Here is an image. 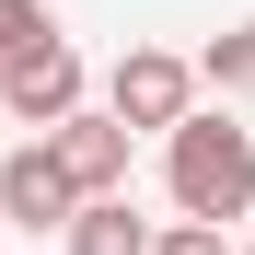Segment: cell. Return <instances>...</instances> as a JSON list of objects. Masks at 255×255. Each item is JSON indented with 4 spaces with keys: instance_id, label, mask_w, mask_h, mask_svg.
Masks as SVG:
<instances>
[{
    "instance_id": "obj_9",
    "label": "cell",
    "mask_w": 255,
    "mask_h": 255,
    "mask_svg": "<svg viewBox=\"0 0 255 255\" xmlns=\"http://www.w3.org/2000/svg\"><path fill=\"white\" fill-rule=\"evenodd\" d=\"M151 255H232V244H221V221H197V209H186V221L151 232Z\"/></svg>"
},
{
    "instance_id": "obj_2",
    "label": "cell",
    "mask_w": 255,
    "mask_h": 255,
    "mask_svg": "<svg viewBox=\"0 0 255 255\" xmlns=\"http://www.w3.org/2000/svg\"><path fill=\"white\" fill-rule=\"evenodd\" d=\"M70 209H81V186H70V162L47 151V128L0 162V221H23V232H70Z\"/></svg>"
},
{
    "instance_id": "obj_4",
    "label": "cell",
    "mask_w": 255,
    "mask_h": 255,
    "mask_svg": "<svg viewBox=\"0 0 255 255\" xmlns=\"http://www.w3.org/2000/svg\"><path fill=\"white\" fill-rule=\"evenodd\" d=\"M128 139H139V128H128L116 105H105V116H81V105H70V116L47 128V151L70 162V186H81V197H105V186H128Z\"/></svg>"
},
{
    "instance_id": "obj_6",
    "label": "cell",
    "mask_w": 255,
    "mask_h": 255,
    "mask_svg": "<svg viewBox=\"0 0 255 255\" xmlns=\"http://www.w3.org/2000/svg\"><path fill=\"white\" fill-rule=\"evenodd\" d=\"M70 255H151V221L128 209V186H105V197H81L70 209V232H58Z\"/></svg>"
},
{
    "instance_id": "obj_8",
    "label": "cell",
    "mask_w": 255,
    "mask_h": 255,
    "mask_svg": "<svg viewBox=\"0 0 255 255\" xmlns=\"http://www.w3.org/2000/svg\"><path fill=\"white\" fill-rule=\"evenodd\" d=\"M47 35H58V23H47V0H0V58H23V47H47Z\"/></svg>"
},
{
    "instance_id": "obj_5",
    "label": "cell",
    "mask_w": 255,
    "mask_h": 255,
    "mask_svg": "<svg viewBox=\"0 0 255 255\" xmlns=\"http://www.w3.org/2000/svg\"><path fill=\"white\" fill-rule=\"evenodd\" d=\"M0 105H12L23 128H58V116L81 105V58L58 47V35H47V47H23V58H0Z\"/></svg>"
},
{
    "instance_id": "obj_3",
    "label": "cell",
    "mask_w": 255,
    "mask_h": 255,
    "mask_svg": "<svg viewBox=\"0 0 255 255\" xmlns=\"http://www.w3.org/2000/svg\"><path fill=\"white\" fill-rule=\"evenodd\" d=\"M105 105H116L128 128H174V116L197 105V70H186L174 47H128V58H116V81H105Z\"/></svg>"
},
{
    "instance_id": "obj_1",
    "label": "cell",
    "mask_w": 255,
    "mask_h": 255,
    "mask_svg": "<svg viewBox=\"0 0 255 255\" xmlns=\"http://www.w3.org/2000/svg\"><path fill=\"white\" fill-rule=\"evenodd\" d=\"M162 174H174V209H197V221H244L255 209V139L232 116H174L162 128Z\"/></svg>"
},
{
    "instance_id": "obj_7",
    "label": "cell",
    "mask_w": 255,
    "mask_h": 255,
    "mask_svg": "<svg viewBox=\"0 0 255 255\" xmlns=\"http://www.w3.org/2000/svg\"><path fill=\"white\" fill-rule=\"evenodd\" d=\"M197 81H221V93H244V81H255V23H232V35H209V58H197Z\"/></svg>"
}]
</instances>
